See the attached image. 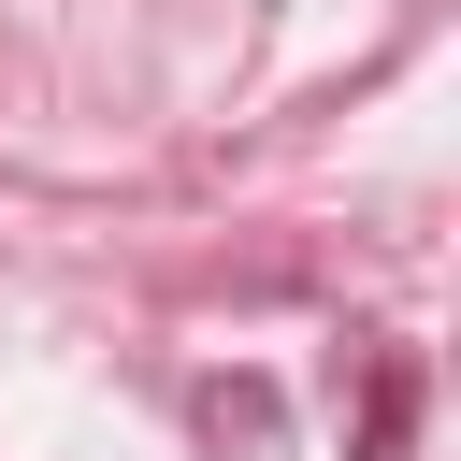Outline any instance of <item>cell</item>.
<instances>
[{"instance_id":"1","label":"cell","mask_w":461,"mask_h":461,"mask_svg":"<svg viewBox=\"0 0 461 461\" xmlns=\"http://www.w3.org/2000/svg\"><path fill=\"white\" fill-rule=\"evenodd\" d=\"M403 432H418V360L389 346V360H375V403H360V447H346V461H403Z\"/></svg>"}]
</instances>
